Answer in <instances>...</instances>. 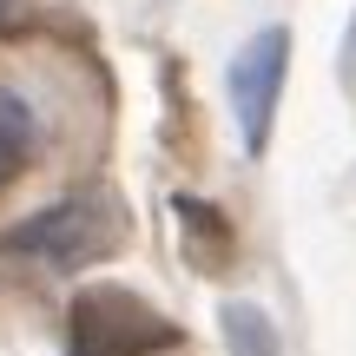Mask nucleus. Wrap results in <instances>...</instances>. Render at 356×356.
Wrapping results in <instances>:
<instances>
[{
	"label": "nucleus",
	"mask_w": 356,
	"mask_h": 356,
	"mask_svg": "<svg viewBox=\"0 0 356 356\" xmlns=\"http://www.w3.org/2000/svg\"><path fill=\"white\" fill-rule=\"evenodd\" d=\"M172 323L152 317L132 291H79L66 317V356H145L165 350Z\"/></svg>",
	"instance_id": "f257e3e1"
},
{
	"label": "nucleus",
	"mask_w": 356,
	"mask_h": 356,
	"mask_svg": "<svg viewBox=\"0 0 356 356\" xmlns=\"http://www.w3.org/2000/svg\"><path fill=\"white\" fill-rule=\"evenodd\" d=\"M119 244V211L106 198H66V204H47L40 218H26L20 231H7V251L20 257H40V264H92Z\"/></svg>",
	"instance_id": "f03ea898"
},
{
	"label": "nucleus",
	"mask_w": 356,
	"mask_h": 356,
	"mask_svg": "<svg viewBox=\"0 0 356 356\" xmlns=\"http://www.w3.org/2000/svg\"><path fill=\"white\" fill-rule=\"evenodd\" d=\"M284 66H291V33H284V26L257 33L251 47L231 60V106H238V126H244V145H251V152H264V139H270Z\"/></svg>",
	"instance_id": "7ed1b4c3"
},
{
	"label": "nucleus",
	"mask_w": 356,
	"mask_h": 356,
	"mask_svg": "<svg viewBox=\"0 0 356 356\" xmlns=\"http://www.w3.org/2000/svg\"><path fill=\"white\" fill-rule=\"evenodd\" d=\"M33 145H40V119H33V106H26L13 86H0V185H13V178L26 172Z\"/></svg>",
	"instance_id": "20e7f679"
},
{
	"label": "nucleus",
	"mask_w": 356,
	"mask_h": 356,
	"mask_svg": "<svg viewBox=\"0 0 356 356\" xmlns=\"http://www.w3.org/2000/svg\"><path fill=\"white\" fill-rule=\"evenodd\" d=\"M225 343L231 356H277V330L257 304H225Z\"/></svg>",
	"instance_id": "39448f33"
},
{
	"label": "nucleus",
	"mask_w": 356,
	"mask_h": 356,
	"mask_svg": "<svg viewBox=\"0 0 356 356\" xmlns=\"http://www.w3.org/2000/svg\"><path fill=\"white\" fill-rule=\"evenodd\" d=\"M13 7H20V0H0V26H7V20H13Z\"/></svg>",
	"instance_id": "423d86ee"
}]
</instances>
